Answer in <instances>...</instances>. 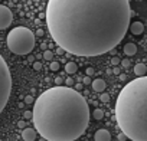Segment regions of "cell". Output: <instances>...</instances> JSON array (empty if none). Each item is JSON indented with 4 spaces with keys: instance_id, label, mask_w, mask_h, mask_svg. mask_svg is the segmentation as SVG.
<instances>
[{
    "instance_id": "18",
    "label": "cell",
    "mask_w": 147,
    "mask_h": 141,
    "mask_svg": "<svg viewBox=\"0 0 147 141\" xmlns=\"http://www.w3.org/2000/svg\"><path fill=\"white\" fill-rule=\"evenodd\" d=\"M94 72H95V70H94V68H87L85 69V74H87V77H91V75H94Z\"/></svg>"
},
{
    "instance_id": "8",
    "label": "cell",
    "mask_w": 147,
    "mask_h": 141,
    "mask_svg": "<svg viewBox=\"0 0 147 141\" xmlns=\"http://www.w3.org/2000/svg\"><path fill=\"white\" fill-rule=\"evenodd\" d=\"M94 140H95V141H111V134H110L107 130L101 128V130H98V131L94 134Z\"/></svg>"
},
{
    "instance_id": "27",
    "label": "cell",
    "mask_w": 147,
    "mask_h": 141,
    "mask_svg": "<svg viewBox=\"0 0 147 141\" xmlns=\"http://www.w3.org/2000/svg\"><path fill=\"white\" fill-rule=\"evenodd\" d=\"M23 115H25V118H28V120H29V118H32V111H25V114H23Z\"/></svg>"
},
{
    "instance_id": "34",
    "label": "cell",
    "mask_w": 147,
    "mask_h": 141,
    "mask_svg": "<svg viewBox=\"0 0 147 141\" xmlns=\"http://www.w3.org/2000/svg\"><path fill=\"white\" fill-rule=\"evenodd\" d=\"M39 141H46V140H45V138H40V140H39Z\"/></svg>"
},
{
    "instance_id": "16",
    "label": "cell",
    "mask_w": 147,
    "mask_h": 141,
    "mask_svg": "<svg viewBox=\"0 0 147 141\" xmlns=\"http://www.w3.org/2000/svg\"><path fill=\"white\" fill-rule=\"evenodd\" d=\"M59 62H51V65H49V68H51V70H58L59 69Z\"/></svg>"
},
{
    "instance_id": "23",
    "label": "cell",
    "mask_w": 147,
    "mask_h": 141,
    "mask_svg": "<svg viewBox=\"0 0 147 141\" xmlns=\"http://www.w3.org/2000/svg\"><path fill=\"white\" fill-rule=\"evenodd\" d=\"M32 102H33V98H32L30 95L25 97V104H32Z\"/></svg>"
},
{
    "instance_id": "9",
    "label": "cell",
    "mask_w": 147,
    "mask_h": 141,
    "mask_svg": "<svg viewBox=\"0 0 147 141\" xmlns=\"http://www.w3.org/2000/svg\"><path fill=\"white\" fill-rule=\"evenodd\" d=\"M128 29H130V32H131L133 35H136V36H138V35H141V33L144 32V26H143L141 22H134V23L128 25Z\"/></svg>"
},
{
    "instance_id": "33",
    "label": "cell",
    "mask_w": 147,
    "mask_h": 141,
    "mask_svg": "<svg viewBox=\"0 0 147 141\" xmlns=\"http://www.w3.org/2000/svg\"><path fill=\"white\" fill-rule=\"evenodd\" d=\"M29 62H30V63L35 62V58H33V56H29Z\"/></svg>"
},
{
    "instance_id": "14",
    "label": "cell",
    "mask_w": 147,
    "mask_h": 141,
    "mask_svg": "<svg viewBox=\"0 0 147 141\" xmlns=\"http://www.w3.org/2000/svg\"><path fill=\"white\" fill-rule=\"evenodd\" d=\"M92 117H94V120L100 121V120H102V118H104V111H102L101 108H97V109H94V111H92Z\"/></svg>"
},
{
    "instance_id": "6",
    "label": "cell",
    "mask_w": 147,
    "mask_h": 141,
    "mask_svg": "<svg viewBox=\"0 0 147 141\" xmlns=\"http://www.w3.org/2000/svg\"><path fill=\"white\" fill-rule=\"evenodd\" d=\"M12 22H13V13H12V10L7 6L0 5V30L9 28L12 25Z\"/></svg>"
},
{
    "instance_id": "19",
    "label": "cell",
    "mask_w": 147,
    "mask_h": 141,
    "mask_svg": "<svg viewBox=\"0 0 147 141\" xmlns=\"http://www.w3.org/2000/svg\"><path fill=\"white\" fill-rule=\"evenodd\" d=\"M32 66H33L35 70H40V69H42V63H40V62H33Z\"/></svg>"
},
{
    "instance_id": "35",
    "label": "cell",
    "mask_w": 147,
    "mask_h": 141,
    "mask_svg": "<svg viewBox=\"0 0 147 141\" xmlns=\"http://www.w3.org/2000/svg\"><path fill=\"white\" fill-rule=\"evenodd\" d=\"M0 2H2V0H0Z\"/></svg>"
},
{
    "instance_id": "1",
    "label": "cell",
    "mask_w": 147,
    "mask_h": 141,
    "mask_svg": "<svg viewBox=\"0 0 147 141\" xmlns=\"http://www.w3.org/2000/svg\"><path fill=\"white\" fill-rule=\"evenodd\" d=\"M46 25L55 43L71 55L100 56L125 36L128 0H49Z\"/></svg>"
},
{
    "instance_id": "25",
    "label": "cell",
    "mask_w": 147,
    "mask_h": 141,
    "mask_svg": "<svg viewBox=\"0 0 147 141\" xmlns=\"http://www.w3.org/2000/svg\"><path fill=\"white\" fill-rule=\"evenodd\" d=\"M82 88H84V85H82V84H77V85H75V88H74V89H75V91H78V92H80V91H81Z\"/></svg>"
},
{
    "instance_id": "31",
    "label": "cell",
    "mask_w": 147,
    "mask_h": 141,
    "mask_svg": "<svg viewBox=\"0 0 147 141\" xmlns=\"http://www.w3.org/2000/svg\"><path fill=\"white\" fill-rule=\"evenodd\" d=\"M113 72H114L115 75H120V68H117V66H115V68L113 69Z\"/></svg>"
},
{
    "instance_id": "2",
    "label": "cell",
    "mask_w": 147,
    "mask_h": 141,
    "mask_svg": "<svg viewBox=\"0 0 147 141\" xmlns=\"http://www.w3.org/2000/svg\"><path fill=\"white\" fill-rule=\"evenodd\" d=\"M32 120L36 132L46 141H75L90 124V108L81 92L56 85L38 97Z\"/></svg>"
},
{
    "instance_id": "5",
    "label": "cell",
    "mask_w": 147,
    "mask_h": 141,
    "mask_svg": "<svg viewBox=\"0 0 147 141\" xmlns=\"http://www.w3.org/2000/svg\"><path fill=\"white\" fill-rule=\"evenodd\" d=\"M12 92V75L3 56L0 55V112H2L10 98Z\"/></svg>"
},
{
    "instance_id": "10",
    "label": "cell",
    "mask_w": 147,
    "mask_h": 141,
    "mask_svg": "<svg viewBox=\"0 0 147 141\" xmlns=\"http://www.w3.org/2000/svg\"><path fill=\"white\" fill-rule=\"evenodd\" d=\"M91 85H92V89H94L95 92H102V91L105 89V87H107L105 81H104V79H101V78L94 79V81L91 82Z\"/></svg>"
},
{
    "instance_id": "12",
    "label": "cell",
    "mask_w": 147,
    "mask_h": 141,
    "mask_svg": "<svg viewBox=\"0 0 147 141\" xmlns=\"http://www.w3.org/2000/svg\"><path fill=\"white\" fill-rule=\"evenodd\" d=\"M123 50H124V53H125L127 56H133V55L137 53V46H136L134 43H125Z\"/></svg>"
},
{
    "instance_id": "21",
    "label": "cell",
    "mask_w": 147,
    "mask_h": 141,
    "mask_svg": "<svg viewBox=\"0 0 147 141\" xmlns=\"http://www.w3.org/2000/svg\"><path fill=\"white\" fill-rule=\"evenodd\" d=\"M65 84H66V87L71 88V87L74 85V79H72V78H66V79H65Z\"/></svg>"
},
{
    "instance_id": "4",
    "label": "cell",
    "mask_w": 147,
    "mask_h": 141,
    "mask_svg": "<svg viewBox=\"0 0 147 141\" xmlns=\"http://www.w3.org/2000/svg\"><path fill=\"white\" fill-rule=\"evenodd\" d=\"M6 42L15 55H28L35 48V33L25 26H18L9 32Z\"/></svg>"
},
{
    "instance_id": "13",
    "label": "cell",
    "mask_w": 147,
    "mask_h": 141,
    "mask_svg": "<svg viewBox=\"0 0 147 141\" xmlns=\"http://www.w3.org/2000/svg\"><path fill=\"white\" fill-rule=\"evenodd\" d=\"M65 70H66V74L74 75V74H77V70H78V65H77L75 62H66Z\"/></svg>"
},
{
    "instance_id": "17",
    "label": "cell",
    "mask_w": 147,
    "mask_h": 141,
    "mask_svg": "<svg viewBox=\"0 0 147 141\" xmlns=\"http://www.w3.org/2000/svg\"><path fill=\"white\" fill-rule=\"evenodd\" d=\"M100 101H101V102H108V101H110V95H108V94H105V92H104V94H101Z\"/></svg>"
},
{
    "instance_id": "29",
    "label": "cell",
    "mask_w": 147,
    "mask_h": 141,
    "mask_svg": "<svg viewBox=\"0 0 147 141\" xmlns=\"http://www.w3.org/2000/svg\"><path fill=\"white\" fill-rule=\"evenodd\" d=\"M62 82H63L62 78H56V79H55V84H56V85H62Z\"/></svg>"
},
{
    "instance_id": "11",
    "label": "cell",
    "mask_w": 147,
    "mask_h": 141,
    "mask_svg": "<svg viewBox=\"0 0 147 141\" xmlns=\"http://www.w3.org/2000/svg\"><path fill=\"white\" fill-rule=\"evenodd\" d=\"M134 74H136L137 77H146V74H147V66H146L144 63H137V65L134 66Z\"/></svg>"
},
{
    "instance_id": "26",
    "label": "cell",
    "mask_w": 147,
    "mask_h": 141,
    "mask_svg": "<svg viewBox=\"0 0 147 141\" xmlns=\"http://www.w3.org/2000/svg\"><path fill=\"white\" fill-rule=\"evenodd\" d=\"M111 63L115 66V65H118V63H120V59H118V58H113V59H111Z\"/></svg>"
},
{
    "instance_id": "32",
    "label": "cell",
    "mask_w": 147,
    "mask_h": 141,
    "mask_svg": "<svg viewBox=\"0 0 147 141\" xmlns=\"http://www.w3.org/2000/svg\"><path fill=\"white\" fill-rule=\"evenodd\" d=\"M36 36H43V30H42V29H39V30L36 32Z\"/></svg>"
},
{
    "instance_id": "7",
    "label": "cell",
    "mask_w": 147,
    "mask_h": 141,
    "mask_svg": "<svg viewBox=\"0 0 147 141\" xmlns=\"http://www.w3.org/2000/svg\"><path fill=\"white\" fill-rule=\"evenodd\" d=\"M36 135H38L36 130L35 128H30V127H25L23 131H22V138L25 141H35L36 140Z\"/></svg>"
},
{
    "instance_id": "20",
    "label": "cell",
    "mask_w": 147,
    "mask_h": 141,
    "mask_svg": "<svg viewBox=\"0 0 147 141\" xmlns=\"http://www.w3.org/2000/svg\"><path fill=\"white\" fill-rule=\"evenodd\" d=\"M120 63H121V65H123V66H124V68H128V66H130V65H131V63H130V60H128V59H123V60H120Z\"/></svg>"
},
{
    "instance_id": "30",
    "label": "cell",
    "mask_w": 147,
    "mask_h": 141,
    "mask_svg": "<svg viewBox=\"0 0 147 141\" xmlns=\"http://www.w3.org/2000/svg\"><path fill=\"white\" fill-rule=\"evenodd\" d=\"M56 53H58V55H63L65 52H63V49H62V48H59V46H58V49H56Z\"/></svg>"
},
{
    "instance_id": "15",
    "label": "cell",
    "mask_w": 147,
    "mask_h": 141,
    "mask_svg": "<svg viewBox=\"0 0 147 141\" xmlns=\"http://www.w3.org/2000/svg\"><path fill=\"white\" fill-rule=\"evenodd\" d=\"M43 59H46V60H52L53 59V52L52 50H43Z\"/></svg>"
},
{
    "instance_id": "24",
    "label": "cell",
    "mask_w": 147,
    "mask_h": 141,
    "mask_svg": "<svg viewBox=\"0 0 147 141\" xmlns=\"http://www.w3.org/2000/svg\"><path fill=\"white\" fill-rule=\"evenodd\" d=\"M117 138H118V141H125V140H127V137H125V135H124L123 132H120Z\"/></svg>"
},
{
    "instance_id": "28",
    "label": "cell",
    "mask_w": 147,
    "mask_h": 141,
    "mask_svg": "<svg viewBox=\"0 0 147 141\" xmlns=\"http://www.w3.org/2000/svg\"><path fill=\"white\" fill-rule=\"evenodd\" d=\"M18 127H19V128H25V127H26V122H25V121H19V122H18Z\"/></svg>"
},
{
    "instance_id": "3",
    "label": "cell",
    "mask_w": 147,
    "mask_h": 141,
    "mask_svg": "<svg viewBox=\"0 0 147 141\" xmlns=\"http://www.w3.org/2000/svg\"><path fill=\"white\" fill-rule=\"evenodd\" d=\"M115 120L121 132L131 141H147V78L130 81L118 94Z\"/></svg>"
},
{
    "instance_id": "22",
    "label": "cell",
    "mask_w": 147,
    "mask_h": 141,
    "mask_svg": "<svg viewBox=\"0 0 147 141\" xmlns=\"http://www.w3.org/2000/svg\"><path fill=\"white\" fill-rule=\"evenodd\" d=\"M90 84H91V78L90 77H85L82 79V85H90Z\"/></svg>"
}]
</instances>
